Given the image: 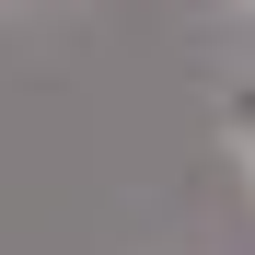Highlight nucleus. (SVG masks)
<instances>
[{
    "instance_id": "1",
    "label": "nucleus",
    "mask_w": 255,
    "mask_h": 255,
    "mask_svg": "<svg viewBox=\"0 0 255 255\" xmlns=\"http://www.w3.org/2000/svg\"><path fill=\"white\" fill-rule=\"evenodd\" d=\"M244 151H255V139H244Z\"/></svg>"
}]
</instances>
